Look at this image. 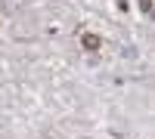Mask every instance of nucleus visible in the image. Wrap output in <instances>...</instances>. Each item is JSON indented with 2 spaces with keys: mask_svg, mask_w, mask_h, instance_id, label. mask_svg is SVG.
<instances>
[{
  "mask_svg": "<svg viewBox=\"0 0 155 139\" xmlns=\"http://www.w3.org/2000/svg\"><path fill=\"white\" fill-rule=\"evenodd\" d=\"M140 6H143V12H149L152 9V0H140Z\"/></svg>",
  "mask_w": 155,
  "mask_h": 139,
  "instance_id": "2",
  "label": "nucleus"
},
{
  "mask_svg": "<svg viewBox=\"0 0 155 139\" xmlns=\"http://www.w3.org/2000/svg\"><path fill=\"white\" fill-rule=\"evenodd\" d=\"M81 43H84V46L90 49V53H96V49L102 46V40H99L96 34H84V37H81Z\"/></svg>",
  "mask_w": 155,
  "mask_h": 139,
  "instance_id": "1",
  "label": "nucleus"
}]
</instances>
